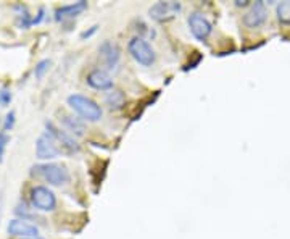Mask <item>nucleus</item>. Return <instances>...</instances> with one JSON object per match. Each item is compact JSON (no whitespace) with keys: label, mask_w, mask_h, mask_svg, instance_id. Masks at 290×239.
<instances>
[{"label":"nucleus","mask_w":290,"mask_h":239,"mask_svg":"<svg viewBox=\"0 0 290 239\" xmlns=\"http://www.w3.org/2000/svg\"><path fill=\"white\" fill-rule=\"evenodd\" d=\"M6 231H8V234L20 236V237H36L39 234V228L36 226V224H31L26 220H21V218H14V220L8 221Z\"/></svg>","instance_id":"nucleus-9"},{"label":"nucleus","mask_w":290,"mask_h":239,"mask_svg":"<svg viewBox=\"0 0 290 239\" xmlns=\"http://www.w3.org/2000/svg\"><path fill=\"white\" fill-rule=\"evenodd\" d=\"M46 126H47V129H48V133L52 134L56 141H60L62 144H64V146H66L70 150H76V152L79 150L78 142H76L74 139H72L71 136H68L64 131H60V129H58V128H55V126H54V123H47Z\"/></svg>","instance_id":"nucleus-14"},{"label":"nucleus","mask_w":290,"mask_h":239,"mask_svg":"<svg viewBox=\"0 0 290 239\" xmlns=\"http://www.w3.org/2000/svg\"><path fill=\"white\" fill-rule=\"evenodd\" d=\"M62 123H63V126L74 136H84V133H86L84 121L78 117H72V115H63Z\"/></svg>","instance_id":"nucleus-13"},{"label":"nucleus","mask_w":290,"mask_h":239,"mask_svg":"<svg viewBox=\"0 0 290 239\" xmlns=\"http://www.w3.org/2000/svg\"><path fill=\"white\" fill-rule=\"evenodd\" d=\"M105 102H106L108 107L113 108V110H118V108H122V105H124L126 97H124V94H122L121 91L113 89V91H110V92L106 94Z\"/></svg>","instance_id":"nucleus-15"},{"label":"nucleus","mask_w":290,"mask_h":239,"mask_svg":"<svg viewBox=\"0 0 290 239\" xmlns=\"http://www.w3.org/2000/svg\"><path fill=\"white\" fill-rule=\"evenodd\" d=\"M98 54H100V59L106 65V68H116V65L120 63V49L116 44H113L112 41H105L102 42L100 47H98Z\"/></svg>","instance_id":"nucleus-10"},{"label":"nucleus","mask_w":290,"mask_h":239,"mask_svg":"<svg viewBox=\"0 0 290 239\" xmlns=\"http://www.w3.org/2000/svg\"><path fill=\"white\" fill-rule=\"evenodd\" d=\"M68 105L79 117H82L87 121H98L104 113L97 102H94L90 97H86L82 94H71L68 97Z\"/></svg>","instance_id":"nucleus-2"},{"label":"nucleus","mask_w":290,"mask_h":239,"mask_svg":"<svg viewBox=\"0 0 290 239\" xmlns=\"http://www.w3.org/2000/svg\"><path fill=\"white\" fill-rule=\"evenodd\" d=\"M0 212H2V204H0Z\"/></svg>","instance_id":"nucleus-24"},{"label":"nucleus","mask_w":290,"mask_h":239,"mask_svg":"<svg viewBox=\"0 0 290 239\" xmlns=\"http://www.w3.org/2000/svg\"><path fill=\"white\" fill-rule=\"evenodd\" d=\"M268 10L263 2H255L252 9L244 15V23L246 28H260L266 23Z\"/></svg>","instance_id":"nucleus-8"},{"label":"nucleus","mask_w":290,"mask_h":239,"mask_svg":"<svg viewBox=\"0 0 290 239\" xmlns=\"http://www.w3.org/2000/svg\"><path fill=\"white\" fill-rule=\"evenodd\" d=\"M86 9H87V2H84V0H79V2H74V4L63 5V7H60V9H56L55 20L60 21V20L72 18V17L79 15L81 12H84Z\"/></svg>","instance_id":"nucleus-12"},{"label":"nucleus","mask_w":290,"mask_h":239,"mask_svg":"<svg viewBox=\"0 0 290 239\" xmlns=\"http://www.w3.org/2000/svg\"><path fill=\"white\" fill-rule=\"evenodd\" d=\"M12 100V94L8 89H2L0 91V104L2 105H8Z\"/></svg>","instance_id":"nucleus-20"},{"label":"nucleus","mask_w":290,"mask_h":239,"mask_svg":"<svg viewBox=\"0 0 290 239\" xmlns=\"http://www.w3.org/2000/svg\"><path fill=\"white\" fill-rule=\"evenodd\" d=\"M14 125V112H10L8 115L5 117V121H4V133L5 131H10Z\"/></svg>","instance_id":"nucleus-19"},{"label":"nucleus","mask_w":290,"mask_h":239,"mask_svg":"<svg viewBox=\"0 0 290 239\" xmlns=\"http://www.w3.org/2000/svg\"><path fill=\"white\" fill-rule=\"evenodd\" d=\"M58 141L48 131L42 133L36 141V155L40 160H52L60 155V147L56 146Z\"/></svg>","instance_id":"nucleus-4"},{"label":"nucleus","mask_w":290,"mask_h":239,"mask_svg":"<svg viewBox=\"0 0 290 239\" xmlns=\"http://www.w3.org/2000/svg\"><path fill=\"white\" fill-rule=\"evenodd\" d=\"M10 142V137L6 136V133H0V163L4 160V155H5V149H6V144Z\"/></svg>","instance_id":"nucleus-18"},{"label":"nucleus","mask_w":290,"mask_h":239,"mask_svg":"<svg viewBox=\"0 0 290 239\" xmlns=\"http://www.w3.org/2000/svg\"><path fill=\"white\" fill-rule=\"evenodd\" d=\"M188 28H190V33L194 38L202 42L206 41L213 31V26L210 23V20L203 13H198V12H195L188 17Z\"/></svg>","instance_id":"nucleus-6"},{"label":"nucleus","mask_w":290,"mask_h":239,"mask_svg":"<svg viewBox=\"0 0 290 239\" xmlns=\"http://www.w3.org/2000/svg\"><path fill=\"white\" fill-rule=\"evenodd\" d=\"M50 68V60H40L38 65H36V70H34V75L36 78H42L44 73Z\"/></svg>","instance_id":"nucleus-17"},{"label":"nucleus","mask_w":290,"mask_h":239,"mask_svg":"<svg viewBox=\"0 0 290 239\" xmlns=\"http://www.w3.org/2000/svg\"><path fill=\"white\" fill-rule=\"evenodd\" d=\"M97 28H98V26H92L89 31H84V33L81 34V38H82V39H86V38H90V36L97 31Z\"/></svg>","instance_id":"nucleus-21"},{"label":"nucleus","mask_w":290,"mask_h":239,"mask_svg":"<svg viewBox=\"0 0 290 239\" xmlns=\"http://www.w3.org/2000/svg\"><path fill=\"white\" fill-rule=\"evenodd\" d=\"M276 13H278V20L284 25H290V0L287 2H280L276 9Z\"/></svg>","instance_id":"nucleus-16"},{"label":"nucleus","mask_w":290,"mask_h":239,"mask_svg":"<svg viewBox=\"0 0 290 239\" xmlns=\"http://www.w3.org/2000/svg\"><path fill=\"white\" fill-rule=\"evenodd\" d=\"M236 5H237V7H240V5L244 7V5H246V2H245V0H237Z\"/></svg>","instance_id":"nucleus-22"},{"label":"nucleus","mask_w":290,"mask_h":239,"mask_svg":"<svg viewBox=\"0 0 290 239\" xmlns=\"http://www.w3.org/2000/svg\"><path fill=\"white\" fill-rule=\"evenodd\" d=\"M180 4L179 2H156L155 5L150 7V18L155 21H168L180 12Z\"/></svg>","instance_id":"nucleus-7"},{"label":"nucleus","mask_w":290,"mask_h":239,"mask_svg":"<svg viewBox=\"0 0 290 239\" xmlns=\"http://www.w3.org/2000/svg\"><path fill=\"white\" fill-rule=\"evenodd\" d=\"M23 239H42V237H39V236H36V237H23Z\"/></svg>","instance_id":"nucleus-23"},{"label":"nucleus","mask_w":290,"mask_h":239,"mask_svg":"<svg viewBox=\"0 0 290 239\" xmlns=\"http://www.w3.org/2000/svg\"><path fill=\"white\" fill-rule=\"evenodd\" d=\"M128 50H129L130 57H132L137 63L144 65V67H150V65L155 63L156 55H155L154 47H152L144 38H140V36H137V38H132L129 41Z\"/></svg>","instance_id":"nucleus-3"},{"label":"nucleus","mask_w":290,"mask_h":239,"mask_svg":"<svg viewBox=\"0 0 290 239\" xmlns=\"http://www.w3.org/2000/svg\"><path fill=\"white\" fill-rule=\"evenodd\" d=\"M31 202L34 208L42 210V212H52L56 207L55 194L46 186H34L31 189Z\"/></svg>","instance_id":"nucleus-5"},{"label":"nucleus","mask_w":290,"mask_h":239,"mask_svg":"<svg viewBox=\"0 0 290 239\" xmlns=\"http://www.w3.org/2000/svg\"><path fill=\"white\" fill-rule=\"evenodd\" d=\"M31 175L42 178L52 186H64L66 183H70V171L63 165L56 163L36 165L31 168Z\"/></svg>","instance_id":"nucleus-1"},{"label":"nucleus","mask_w":290,"mask_h":239,"mask_svg":"<svg viewBox=\"0 0 290 239\" xmlns=\"http://www.w3.org/2000/svg\"><path fill=\"white\" fill-rule=\"evenodd\" d=\"M87 84L97 91H106L113 88V79L106 71L97 68V70H92L89 76H87Z\"/></svg>","instance_id":"nucleus-11"}]
</instances>
